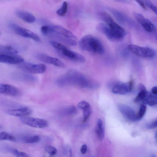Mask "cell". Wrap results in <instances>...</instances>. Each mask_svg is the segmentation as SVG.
Masks as SVG:
<instances>
[{
	"label": "cell",
	"instance_id": "obj_8",
	"mask_svg": "<svg viewBox=\"0 0 157 157\" xmlns=\"http://www.w3.org/2000/svg\"><path fill=\"white\" fill-rule=\"evenodd\" d=\"M10 27L16 34L21 36L31 39L37 42L40 41L39 37L36 33L30 30L13 24H10Z\"/></svg>",
	"mask_w": 157,
	"mask_h": 157
},
{
	"label": "cell",
	"instance_id": "obj_26",
	"mask_svg": "<svg viewBox=\"0 0 157 157\" xmlns=\"http://www.w3.org/2000/svg\"><path fill=\"white\" fill-rule=\"evenodd\" d=\"M68 3L66 1L64 2L61 8L57 11V14L61 16H64L68 11Z\"/></svg>",
	"mask_w": 157,
	"mask_h": 157
},
{
	"label": "cell",
	"instance_id": "obj_14",
	"mask_svg": "<svg viewBox=\"0 0 157 157\" xmlns=\"http://www.w3.org/2000/svg\"><path fill=\"white\" fill-rule=\"evenodd\" d=\"M61 53L64 57L71 61L81 63H84L86 61L85 58L83 56L67 48Z\"/></svg>",
	"mask_w": 157,
	"mask_h": 157
},
{
	"label": "cell",
	"instance_id": "obj_6",
	"mask_svg": "<svg viewBox=\"0 0 157 157\" xmlns=\"http://www.w3.org/2000/svg\"><path fill=\"white\" fill-rule=\"evenodd\" d=\"M19 65V68L26 72L32 74H41L46 72V66L43 64H35L29 62H22Z\"/></svg>",
	"mask_w": 157,
	"mask_h": 157
},
{
	"label": "cell",
	"instance_id": "obj_39",
	"mask_svg": "<svg viewBox=\"0 0 157 157\" xmlns=\"http://www.w3.org/2000/svg\"><path fill=\"white\" fill-rule=\"evenodd\" d=\"M155 139L156 142L157 143V132L155 134Z\"/></svg>",
	"mask_w": 157,
	"mask_h": 157
},
{
	"label": "cell",
	"instance_id": "obj_18",
	"mask_svg": "<svg viewBox=\"0 0 157 157\" xmlns=\"http://www.w3.org/2000/svg\"><path fill=\"white\" fill-rule=\"evenodd\" d=\"M16 15L19 18L28 23H33L36 21V18L34 16L25 11H17Z\"/></svg>",
	"mask_w": 157,
	"mask_h": 157
},
{
	"label": "cell",
	"instance_id": "obj_40",
	"mask_svg": "<svg viewBox=\"0 0 157 157\" xmlns=\"http://www.w3.org/2000/svg\"><path fill=\"white\" fill-rule=\"evenodd\" d=\"M151 157H156V156H155V155H152Z\"/></svg>",
	"mask_w": 157,
	"mask_h": 157
},
{
	"label": "cell",
	"instance_id": "obj_16",
	"mask_svg": "<svg viewBox=\"0 0 157 157\" xmlns=\"http://www.w3.org/2000/svg\"><path fill=\"white\" fill-rule=\"evenodd\" d=\"M6 113L9 115L20 117L27 116L31 114L32 110L29 107H24L19 109L8 110Z\"/></svg>",
	"mask_w": 157,
	"mask_h": 157
},
{
	"label": "cell",
	"instance_id": "obj_10",
	"mask_svg": "<svg viewBox=\"0 0 157 157\" xmlns=\"http://www.w3.org/2000/svg\"><path fill=\"white\" fill-rule=\"evenodd\" d=\"M132 86L131 81L126 83H118L114 85L112 88V91L116 94L126 95L131 91Z\"/></svg>",
	"mask_w": 157,
	"mask_h": 157
},
{
	"label": "cell",
	"instance_id": "obj_24",
	"mask_svg": "<svg viewBox=\"0 0 157 157\" xmlns=\"http://www.w3.org/2000/svg\"><path fill=\"white\" fill-rule=\"evenodd\" d=\"M143 102L150 106L156 105L157 104V97L147 91Z\"/></svg>",
	"mask_w": 157,
	"mask_h": 157
},
{
	"label": "cell",
	"instance_id": "obj_27",
	"mask_svg": "<svg viewBox=\"0 0 157 157\" xmlns=\"http://www.w3.org/2000/svg\"><path fill=\"white\" fill-rule=\"evenodd\" d=\"M50 43L54 48L61 52L67 48L64 45L54 41H50Z\"/></svg>",
	"mask_w": 157,
	"mask_h": 157
},
{
	"label": "cell",
	"instance_id": "obj_7",
	"mask_svg": "<svg viewBox=\"0 0 157 157\" xmlns=\"http://www.w3.org/2000/svg\"><path fill=\"white\" fill-rule=\"evenodd\" d=\"M20 119L24 124L36 128H46L48 126L49 124L48 122L46 120L27 116L20 117Z\"/></svg>",
	"mask_w": 157,
	"mask_h": 157
},
{
	"label": "cell",
	"instance_id": "obj_21",
	"mask_svg": "<svg viewBox=\"0 0 157 157\" xmlns=\"http://www.w3.org/2000/svg\"><path fill=\"white\" fill-rule=\"evenodd\" d=\"M140 24L144 29L148 32H153L156 29L155 26L152 22L149 20L145 18L142 21Z\"/></svg>",
	"mask_w": 157,
	"mask_h": 157
},
{
	"label": "cell",
	"instance_id": "obj_19",
	"mask_svg": "<svg viewBox=\"0 0 157 157\" xmlns=\"http://www.w3.org/2000/svg\"><path fill=\"white\" fill-rule=\"evenodd\" d=\"M138 93L134 99V101L136 103L143 102L147 92L146 88L143 84L140 83L138 86Z\"/></svg>",
	"mask_w": 157,
	"mask_h": 157
},
{
	"label": "cell",
	"instance_id": "obj_20",
	"mask_svg": "<svg viewBox=\"0 0 157 157\" xmlns=\"http://www.w3.org/2000/svg\"><path fill=\"white\" fill-rule=\"evenodd\" d=\"M96 131L98 138L100 140H102L104 138V132L102 121L100 119L97 121Z\"/></svg>",
	"mask_w": 157,
	"mask_h": 157
},
{
	"label": "cell",
	"instance_id": "obj_2",
	"mask_svg": "<svg viewBox=\"0 0 157 157\" xmlns=\"http://www.w3.org/2000/svg\"><path fill=\"white\" fill-rule=\"evenodd\" d=\"M78 46L83 51L99 54H102L104 52V49L101 43L97 39L91 35H87L82 38L78 42Z\"/></svg>",
	"mask_w": 157,
	"mask_h": 157
},
{
	"label": "cell",
	"instance_id": "obj_5",
	"mask_svg": "<svg viewBox=\"0 0 157 157\" xmlns=\"http://www.w3.org/2000/svg\"><path fill=\"white\" fill-rule=\"evenodd\" d=\"M97 30L105 36L110 41L118 42L122 41L124 38L118 35L105 24L100 23L96 27Z\"/></svg>",
	"mask_w": 157,
	"mask_h": 157
},
{
	"label": "cell",
	"instance_id": "obj_1",
	"mask_svg": "<svg viewBox=\"0 0 157 157\" xmlns=\"http://www.w3.org/2000/svg\"><path fill=\"white\" fill-rule=\"evenodd\" d=\"M61 86L72 85L82 88H96L98 84L92 81L82 73L71 70L59 78L57 81Z\"/></svg>",
	"mask_w": 157,
	"mask_h": 157
},
{
	"label": "cell",
	"instance_id": "obj_38",
	"mask_svg": "<svg viewBox=\"0 0 157 157\" xmlns=\"http://www.w3.org/2000/svg\"><path fill=\"white\" fill-rule=\"evenodd\" d=\"M136 1L143 8H144L145 10L147 9V7H146L144 2H143V1H138H138Z\"/></svg>",
	"mask_w": 157,
	"mask_h": 157
},
{
	"label": "cell",
	"instance_id": "obj_15",
	"mask_svg": "<svg viewBox=\"0 0 157 157\" xmlns=\"http://www.w3.org/2000/svg\"><path fill=\"white\" fill-rule=\"evenodd\" d=\"M0 93L13 97L18 96L21 95L19 90L16 87L6 84H0Z\"/></svg>",
	"mask_w": 157,
	"mask_h": 157
},
{
	"label": "cell",
	"instance_id": "obj_41",
	"mask_svg": "<svg viewBox=\"0 0 157 157\" xmlns=\"http://www.w3.org/2000/svg\"><path fill=\"white\" fill-rule=\"evenodd\" d=\"M157 106V104L156 105Z\"/></svg>",
	"mask_w": 157,
	"mask_h": 157
},
{
	"label": "cell",
	"instance_id": "obj_13",
	"mask_svg": "<svg viewBox=\"0 0 157 157\" xmlns=\"http://www.w3.org/2000/svg\"><path fill=\"white\" fill-rule=\"evenodd\" d=\"M118 108L122 115L127 119L132 121H138L137 114L130 107L124 104H120L118 105Z\"/></svg>",
	"mask_w": 157,
	"mask_h": 157
},
{
	"label": "cell",
	"instance_id": "obj_23",
	"mask_svg": "<svg viewBox=\"0 0 157 157\" xmlns=\"http://www.w3.org/2000/svg\"><path fill=\"white\" fill-rule=\"evenodd\" d=\"M18 53V51L12 47L1 45L0 46V54L15 55Z\"/></svg>",
	"mask_w": 157,
	"mask_h": 157
},
{
	"label": "cell",
	"instance_id": "obj_31",
	"mask_svg": "<svg viewBox=\"0 0 157 157\" xmlns=\"http://www.w3.org/2000/svg\"><path fill=\"white\" fill-rule=\"evenodd\" d=\"M144 2L146 5L149 7L157 16V7L150 1H145Z\"/></svg>",
	"mask_w": 157,
	"mask_h": 157
},
{
	"label": "cell",
	"instance_id": "obj_4",
	"mask_svg": "<svg viewBox=\"0 0 157 157\" xmlns=\"http://www.w3.org/2000/svg\"><path fill=\"white\" fill-rule=\"evenodd\" d=\"M128 49L133 53L142 58H152L155 55L154 50L150 48L142 47L136 45L130 44L128 46Z\"/></svg>",
	"mask_w": 157,
	"mask_h": 157
},
{
	"label": "cell",
	"instance_id": "obj_17",
	"mask_svg": "<svg viewBox=\"0 0 157 157\" xmlns=\"http://www.w3.org/2000/svg\"><path fill=\"white\" fill-rule=\"evenodd\" d=\"M78 108L83 110V122H86L90 117L92 113V108L90 105L85 101H82L78 104Z\"/></svg>",
	"mask_w": 157,
	"mask_h": 157
},
{
	"label": "cell",
	"instance_id": "obj_28",
	"mask_svg": "<svg viewBox=\"0 0 157 157\" xmlns=\"http://www.w3.org/2000/svg\"><path fill=\"white\" fill-rule=\"evenodd\" d=\"M0 140H9L15 141L16 138L13 136H10L9 134L5 132H2L0 133Z\"/></svg>",
	"mask_w": 157,
	"mask_h": 157
},
{
	"label": "cell",
	"instance_id": "obj_33",
	"mask_svg": "<svg viewBox=\"0 0 157 157\" xmlns=\"http://www.w3.org/2000/svg\"><path fill=\"white\" fill-rule=\"evenodd\" d=\"M148 129H153L157 127V119L151 122L148 123L146 125Z\"/></svg>",
	"mask_w": 157,
	"mask_h": 157
},
{
	"label": "cell",
	"instance_id": "obj_34",
	"mask_svg": "<svg viewBox=\"0 0 157 157\" xmlns=\"http://www.w3.org/2000/svg\"><path fill=\"white\" fill-rule=\"evenodd\" d=\"M41 30L42 34L44 36L49 35V26H44L41 28Z\"/></svg>",
	"mask_w": 157,
	"mask_h": 157
},
{
	"label": "cell",
	"instance_id": "obj_25",
	"mask_svg": "<svg viewBox=\"0 0 157 157\" xmlns=\"http://www.w3.org/2000/svg\"><path fill=\"white\" fill-rule=\"evenodd\" d=\"M147 104L144 102H142L141 104L138 113L137 114L138 121L142 119L145 115L147 111Z\"/></svg>",
	"mask_w": 157,
	"mask_h": 157
},
{
	"label": "cell",
	"instance_id": "obj_3",
	"mask_svg": "<svg viewBox=\"0 0 157 157\" xmlns=\"http://www.w3.org/2000/svg\"><path fill=\"white\" fill-rule=\"evenodd\" d=\"M99 17L112 30L120 36L124 38L126 35V31L118 24L109 14L105 12L101 13Z\"/></svg>",
	"mask_w": 157,
	"mask_h": 157
},
{
	"label": "cell",
	"instance_id": "obj_29",
	"mask_svg": "<svg viewBox=\"0 0 157 157\" xmlns=\"http://www.w3.org/2000/svg\"><path fill=\"white\" fill-rule=\"evenodd\" d=\"M40 140V137L37 136L28 137L25 138L24 139L25 143L27 144L38 142H39Z\"/></svg>",
	"mask_w": 157,
	"mask_h": 157
},
{
	"label": "cell",
	"instance_id": "obj_9",
	"mask_svg": "<svg viewBox=\"0 0 157 157\" xmlns=\"http://www.w3.org/2000/svg\"><path fill=\"white\" fill-rule=\"evenodd\" d=\"M49 34L58 35L64 38L77 41V39L73 33L70 31L59 25L49 26Z\"/></svg>",
	"mask_w": 157,
	"mask_h": 157
},
{
	"label": "cell",
	"instance_id": "obj_32",
	"mask_svg": "<svg viewBox=\"0 0 157 157\" xmlns=\"http://www.w3.org/2000/svg\"><path fill=\"white\" fill-rule=\"evenodd\" d=\"M12 152L17 157H30L27 153L22 152H19L16 149L13 150Z\"/></svg>",
	"mask_w": 157,
	"mask_h": 157
},
{
	"label": "cell",
	"instance_id": "obj_30",
	"mask_svg": "<svg viewBox=\"0 0 157 157\" xmlns=\"http://www.w3.org/2000/svg\"><path fill=\"white\" fill-rule=\"evenodd\" d=\"M45 150L51 156H54L57 153V149L50 145L46 146L45 147Z\"/></svg>",
	"mask_w": 157,
	"mask_h": 157
},
{
	"label": "cell",
	"instance_id": "obj_22",
	"mask_svg": "<svg viewBox=\"0 0 157 157\" xmlns=\"http://www.w3.org/2000/svg\"><path fill=\"white\" fill-rule=\"evenodd\" d=\"M76 109L75 107L71 106L64 108L61 110L59 114L63 116H66L73 115L76 113Z\"/></svg>",
	"mask_w": 157,
	"mask_h": 157
},
{
	"label": "cell",
	"instance_id": "obj_12",
	"mask_svg": "<svg viewBox=\"0 0 157 157\" xmlns=\"http://www.w3.org/2000/svg\"><path fill=\"white\" fill-rule=\"evenodd\" d=\"M24 61V59L19 55L0 54V62L1 63L15 64H20Z\"/></svg>",
	"mask_w": 157,
	"mask_h": 157
},
{
	"label": "cell",
	"instance_id": "obj_35",
	"mask_svg": "<svg viewBox=\"0 0 157 157\" xmlns=\"http://www.w3.org/2000/svg\"><path fill=\"white\" fill-rule=\"evenodd\" d=\"M65 154L67 157H72V151L71 148L70 147H66L65 149Z\"/></svg>",
	"mask_w": 157,
	"mask_h": 157
},
{
	"label": "cell",
	"instance_id": "obj_11",
	"mask_svg": "<svg viewBox=\"0 0 157 157\" xmlns=\"http://www.w3.org/2000/svg\"><path fill=\"white\" fill-rule=\"evenodd\" d=\"M36 57L39 60L46 63L52 64L61 68H64L65 67L64 64L60 60L46 54L39 53L36 55Z\"/></svg>",
	"mask_w": 157,
	"mask_h": 157
},
{
	"label": "cell",
	"instance_id": "obj_37",
	"mask_svg": "<svg viewBox=\"0 0 157 157\" xmlns=\"http://www.w3.org/2000/svg\"><path fill=\"white\" fill-rule=\"evenodd\" d=\"M87 148L86 144L83 145L81 148V152L82 154H85L87 152Z\"/></svg>",
	"mask_w": 157,
	"mask_h": 157
},
{
	"label": "cell",
	"instance_id": "obj_36",
	"mask_svg": "<svg viewBox=\"0 0 157 157\" xmlns=\"http://www.w3.org/2000/svg\"><path fill=\"white\" fill-rule=\"evenodd\" d=\"M150 93L153 96L157 97V86L153 87L152 88Z\"/></svg>",
	"mask_w": 157,
	"mask_h": 157
}]
</instances>
